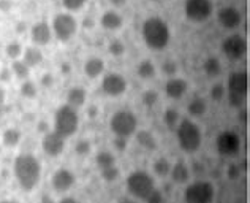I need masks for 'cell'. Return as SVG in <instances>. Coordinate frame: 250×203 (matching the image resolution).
Listing matches in <instances>:
<instances>
[{"mask_svg": "<svg viewBox=\"0 0 250 203\" xmlns=\"http://www.w3.org/2000/svg\"><path fill=\"white\" fill-rule=\"evenodd\" d=\"M247 89H249V78H247L246 71H236V73H233L228 78V90L229 92L246 97Z\"/></svg>", "mask_w": 250, "mask_h": 203, "instance_id": "cell-17", "label": "cell"}, {"mask_svg": "<svg viewBox=\"0 0 250 203\" xmlns=\"http://www.w3.org/2000/svg\"><path fill=\"white\" fill-rule=\"evenodd\" d=\"M84 27L85 29H92V27H94V21H92V19H85V21H84Z\"/></svg>", "mask_w": 250, "mask_h": 203, "instance_id": "cell-57", "label": "cell"}, {"mask_svg": "<svg viewBox=\"0 0 250 203\" xmlns=\"http://www.w3.org/2000/svg\"><path fill=\"white\" fill-rule=\"evenodd\" d=\"M188 114L192 117H201L203 114L206 113L208 110V105H206V100L201 99V97H196V99H193L192 102L188 103Z\"/></svg>", "mask_w": 250, "mask_h": 203, "instance_id": "cell-25", "label": "cell"}, {"mask_svg": "<svg viewBox=\"0 0 250 203\" xmlns=\"http://www.w3.org/2000/svg\"><path fill=\"white\" fill-rule=\"evenodd\" d=\"M143 38L149 48L152 49H163L169 43L171 32L168 24L162 18H147L143 24Z\"/></svg>", "mask_w": 250, "mask_h": 203, "instance_id": "cell-2", "label": "cell"}, {"mask_svg": "<svg viewBox=\"0 0 250 203\" xmlns=\"http://www.w3.org/2000/svg\"><path fill=\"white\" fill-rule=\"evenodd\" d=\"M146 203H165V197H163V192L159 191V189H154V191L147 195Z\"/></svg>", "mask_w": 250, "mask_h": 203, "instance_id": "cell-42", "label": "cell"}, {"mask_svg": "<svg viewBox=\"0 0 250 203\" xmlns=\"http://www.w3.org/2000/svg\"><path fill=\"white\" fill-rule=\"evenodd\" d=\"M128 145V138H124V136H116L114 138V148L117 151H124Z\"/></svg>", "mask_w": 250, "mask_h": 203, "instance_id": "cell-45", "label": "cell"}, {"mask_svg": "<svg viewBox=\"0 0 250 203\" xmlns=\"http://www.w3.org/2000/svg\"><path fill=\"white\" fill-rule=\"evenodd\" d=\"M187 89V81L182 80V78H169L165 84V92L169 99H182Z\"/></svg>", "mask_w": 250, "mask_h": 203, "instance_id": "cell-18", "label": "cell"}, {"mask_svg": "<svg viewBox=\"0 0 250 203\" xmlns=\"http://www.w3.org/2000/svg\"><path fill=\"white\" fill-rule=\"evenodd\" d=\"M30 37H32V42H34L35 45H38V46H44V45H48L52 38L51 25L46 21L37 23L34 27H32Z\"/></svg>", "mask_w": 250, "mask_h": 203, "instance_id": "cell-15", "label": "cell"}, {"mask_svg": "<svg viewBox=\"0 0 250 203\" xmlns=\"http://www.w3.org/2000/svg\"><path fill=\"white\" fill-rule=\"evenodd\" d=\"M163 122L167 124V127L169 129H176L177 124H179V111L174 108H168L163 114Z\"/></svg>", "mask_w": 250, "mask_h": 203, "instance_id": "cell-32", "label": "cell"}, {"mask_svg": "<svg viewBox=\"0 0 250 203\" xmlns=\"http://www.w3.org/2000/svg\"><path fill=\"white\" fill-rule=\"evenodd\" d=\"M223 95H225V88H223L222 84H214L212 89H210V97H212V100L219 102L223 99Z\"/></svg>", "mask_w": 250, "mask_h": 203, "instance_id": "cell-43", "label": "cell"}, {"mask_svg": "<svg viewBox=\"0 0 250 203\" xmlns=\"http://www.w3.org/2000/svg\"><path fill=\"white\" fill-rule=\"evenodd\" d=\"M203 70H205V73L209 76V78H215L220 75L222 71V65H220V61L217 57H208L205 64H203Z\"/></svg>", "mask_w": 250, "mask_h": 203, "instance_id": "cell-27", "label": "cell"}, {"mask_svg": "<svg viewBox=\"0 0 250 203\" xmlns=\"http://www.w3.org/2000/svg\"><path fill=\"white\" fill-rule=\"evenodd\" d=\"M117 203H140L135 197H128V195H124V197H121L119 200H117Z\"/></svg>", "mask_w": 250, "mask_h": 203, "instance_id": "cell-48", "label": "cell"}, {"mask_svg": "<svg viewBox=\"0 0 250 203\" xmlns=\"http://www.w3.org/2000/svg\"><path fill=\"white\" fill-rule=\"evenodd\" d=\"M37 86L34 81L30 80H25L22 84H21V94L22 97H25V99H35L37 97Z\"/></svg>", "mask_w": 250, "mask_h": 203, "instance_id": "cell-34", "label": "cell"}, {"mask_svg": "<svg viewBox=\"0 0 250 203\" xmlns=\"http://www.w3.org/2000/svg\"><path fill=\"white\" fill-rule=\"evenodd\" d=\"M244 100H246L244 95L233 94V92L228 94V103L231 105V107H234V108H242V105H244Z\"/></svg>", "mask_w": 250, "mask_h": 203, "instance_id": "cell-41", "label": "cell"}, {"mask_svg": "<svg viewBox=\"0 0 250 203\" xmlns=\"http://www.w3.org/2000/svg\"><path fill=\"white\" fill-rule=\"evenodd\" d=\"M75 184V175L73 172H70L68 168H59L54 172L51 178V186L56 192L63 194L68 192Z\"/></svg>", "mask_w": 250, "mask_h": 203, "instance_id": "cell-14", "label": "cell"}, {"mask_svg": "<svg viewBox=\"0 0 250 203\" xmlns=\"http://www.w3.org/2000/svg\"><path fill=\"white\" fill-rule=\"evenodd\" d=\"M100 176H102L103 181L114 182V181L119 180L121 172H119V168H117L116 165H113V167H108V168H102L100 170Z\"/></svg>", "mask_w": 250, "mask_h": 203, "instance_id": "cell-33", "label": "cell"}, {"mask_svg": "<svg viewBox=\"0 0 250 203\" xmlns=\"http://www.w3.org/2000/svg\"><path fill=\"white\" fill-rule=\"evenodd\" d=\"M239 121H241L242 124H247V110H246V108H242V110L239 111Z\"/></svg>", "mask_w": 250, "mask_h": 203, "instance_id": "cell-52", "label": "cell"}, {"mask_svg": "<svg viewBox=\"0 0 250 203\" xmlns=\"http://www.w3.org/2000/svg\"><path fill=\"white\" fill-rule=\"evenodd\" d=\"M136 73L140 78H143V80H150V78L155 76V65L150 62L149 59L141 61L136 67Z\"/></svg>", "mask_w": 250, "mask_h": 203, "instance_id": "cell-28", "label": "cell"}, {"mask_svg": "<svg viewBox=\"0 0 250 203\" xmlns=\"http://www.w3.org/2000/svg\"><path fill=\"white\" fill-rule=\"evenodd\" d=\"M162 71L167 76L174 78L176 73H177V64L174 61H165V62H163V65H162Z\"/></svg>", "mask_w": 250, "mask_h": 203, "instance_id": "cell-40", "label": "cell"}, {"mask_svg": "<svg viewBox=\"0 0 250 203\" xmlns=\"http://www.w3.org/2000/svg\"><path fill=\"white\" fill-rule=\"evenodd\" d=\"M3 145L8 148H15L19 145V140H21V134L16 129H6L3 132Z\"/></svg>", "mask_w": 250, "mask_h": 203, "instance_id": "cell-30", "label": "cell"}, {"mask_svg": "<svg viewBox=\"0 0 250 203\" xmlns=\"http://www.w3.org/2000/svg\"><path fill=\"white\" fill-rule=\"evenodd\" d=\"M109 127L113 130V134L116 136H124V138H128L135 132L138 127V119L136 116L128 110H119L116 111L109 121Z\"/></svg>", "mask_w": 250, "mask_h": 203, "instance_id": "cell-6", "label": "cell"}, {"mask_svg": "<svg viewBox=\"0 0 250 203\" xmlns=\"http://www.w3.org/2000/svg\"><path fill=\"white\" fill-rule=\"evenodd\" d=\"M42 83H43V86H51L52 83H54V80H52V76L49 73H46L43 78H42Z\"/></svg>", "mask_w": 250, "mask_h": 203, "instance_id": "cell-50", "label": "cell"}, {"mask_svg": "<svg viewBox=\"0 0 250 203\" xmlns=\"http://www.w3.org/2000/svg\"><path fill=\"white\" fill-rule=\"evenodd\" d=\"M217 16H219V23L225 29H236L238 25H241V21H242L239 10L233 8V6H225V8H222Z\"/></svg>", "mask_w": 250, "mask_h": 203, "instance_id": "cell-16", "label": "cell"}, {"mask_svg": "<svg viewBox=\"0 0 250 203\" xmlns=\"http://www.w3.org/2000/svg\"><path fill=\"white\" fill-rule=\"evenodd\" d=\"M0 203H19V202H16V200H2Z\"/></svg>", "mask_w": 250, "mask_h": 203, "instance_id": "cell-59", "label": "cell"}, {"mask_svg": "<svg viewBox=\"0 0 250 203\" xmlns=\"http://www.w3.org/2000/svg\"><path fill=\"white\" fill-rule=\"evenodd\" d=\"M212 2L210 0H186L184 3V11L186 16L192 21H205L210 15H212Z\"/></svg>", "mask_w": 250, "mask_h": 203, "instance_id": "cell-9", "label": "cell"}, {"mask_svg": "<svg viewBox=\"0 0 250 203\" xmlns=\"http://www.w3.org/2000/svg\"><path fill=\"white\" fill-rule=\"evenodd\" d=\"M11 6H13L11 0H0V10H2V11L8 13L11 10Z\"/></svg>", "mask_w": 250, "mask_h": 203, "instance_id": "cell-46", "label": "cell"}, {"mask_svg": "<svg viewBox=\"0 0 250 203\" xmlns=\"http://www.w3.org/2000/svg\"><path fill=\"white\" fill-rule=\"evenodd\" d=\"M97 113H98V108L95 107V105H92V107L87 110V116L90 117V119H95V117H97Z\"/></svg>", "mask_w": 250, "mask_h": 203, "instance_id": "cell-51", "label": "cell"}, {"mask_svg": "<svg viewBox=\"0 0 250 203\" xmlns=\"http://www.w3.org/2000/svg\"><path fill=\"white\" fill-rule=\"evenodd\" d=\"M38 132H46L48 134L49 132V126H48V122L46 121H42V122H38Z\"/></svg>", "mask_w": 250, "mask_h": 203, "instance_id": "cell-49", "label": "cell"}, {"mask_svg": "<svg viewBox=\"0 0 250 203\" xmlns=\"http://www.w3.org/2000/svg\"><path fill=\"white\" fill-rule=\"evenodd\" d=\"M227 176H228V180H231V181L238 180L241 176V167L236 165V163H231L227 170Z\"/></svg>", "mask_w": 250, "mask_h": 203, "instance_id": "cell-44", "label": "cell"}, {"mask_svg": "<svg viewBox=\"0 0 250 203\" xmlns=\"http://www.w3.org/2000/svg\"><path fill=\"white\" fill-rule=\"evenodd\" d=\"M154 172H155V175H159V176H168L169 172H171L169 160L165 159V157H160V159H157L154 162Z\"/></svg>", "mask_w": 250, "mask_h": 203, "instance_id": "cell-31", "label": "cell"}, {"mask_svg": "<svg viewBox=\"0 0 250 203\" xmlns=\"http://www.w3.org/2000/svg\"><path fill=\"white\" fill-rule=\"evenodd\" d=\"M22 61L27 64L29 67H37V65L43 61V54H42V51L37 48H27L22 52Z\"/></svg>", "mask_w": 250, "mask_h": 203, "instance_id": "cell-26", "label": "cell"}, {"mask_svg": "<svg viewBox=\"0 0 250 203\" xmlns=\"http://www.w3.org/2000/svg\"><path fill=\"white\" fill-rule=\"evenodd\" d=\"M215 195V189L209 181H195L188 184L184 199L186 203H212Z\"/></svg>", "mask_w": 250, "mask_h": 203, "instance_id": "cell-7", "label": "cell"}, {"mask_svg": "<svg viewBox=\"0 0 250 203\" xmlns=\"http://www.w3.org/2000/svg\"><path fill=\"white\" fill-rule=\"evenodd\" d=\"M65 141L67 138L62 136L61 134H57L56 130H49L48 134L44 135L43 138V151L48 154V156H52V157H57L63 153L65 149Z\"/></svg>", "mask_w": 250, "mask_h": 203, "instance_id": "cell-13", "label": "cell"}, {"mask_svg": "<svg viewBox=\"0 0 250 203\" xmlns=\"http://www.w3.org/2000/svg\"><path fill=\"white\" fill-rule=\"evenodd\" d=\"M13 173H15L19 186L22 191L30 192L37 187L42 178V165L35 156L32 154H19L13 163Z\"/></svg>", "mask_w": 250, "mask_h": 203, "instance_id": "cell-1", "label": "cell"}, {"mask_svg": "<svg viewBox=\"0 0 250 203\" xmlns=\"http://www.w3.org/2000/svg\"><path fill=\"white\" fill-rule=\"evenodd\" d=\"M85 99H87V92H85V89L81 88V86H75L70 89V92L67 95V105L73 108H80L85 103Z\"/></svg>", "mask_w": 250, "mask_h": 203, "instance_id": "cell-22", "label": "cell"}, {"mask_svg": "<svg viewBox=\"0 0 250 203\" xmlns=\"http://www.w3.org/2000/svg\"><path fill=\"white\" fill-rule=\"evenodd\" d=\"M152 2H160V0H152Z\"/></svg>", "mask_w": 250, "mask_h": 203, "instance_id": "cell-61", "label": "cell"}, {"mask_svg": "<svg viewBox=\"0 0 250 203\" xmlns=\"http://www.w3.org/2000/svg\"><path fill=\"white\" fill-rule=\"evenodd\" d=\"M59 203H80V200H76L75 197H65V199H62Z\"/></svg>", "mask_w": 250, "mask_h": 203, "instance_id": "cell-54", "label": "cell"}, {"mask_svg": "<svg viewBox=\"0 0 250 203\" xmlns=\"http://www.w3.org/2000/svg\"><path fill=\"white\" fill-rule=\"evenodd\" d=\"M10 78H11V70L3 68L2 71H0V81L6 83V81H10Z\"/></svg>", "mask_w": 250, "mask_h": 203, "instance_id": "cell-47", "label": "cell"}, {"mask_svg": "<svg viewBox=\"0 0 250 203\" xmlns=\"http://www.w3.org/2000/svg\"><path fill=\"white\" fill-rule=\"evenodd\" d=\"M155 189V181L144 170H135L127 178V191L136 200H146L147 195Z\"/></svg>", "mask_w": 250, "mask_h": 203, "instance_id": "cell-4", "label": "cell"}, {"mask_svg": "<svg viewBox=\"0 0 250 203\" xmlns=\"http://www.w3.org/2000/svg\"><path fill=\"white\" fill-rule=\"evenodd\" d=\"M11 73L15 75L16 78H19V80L25 81V80H29V76H30V67L24 61L15 59L13 64H11Z\"/></svg>", "mask_w": 250, "mask_h": 203, "instance_id": "cell-24", "label": "cell"}, {"mask_svg": "<svg viewBox=\"0 0 250 203\" xmlns=\"http://www.w3.org/2000/svg\"><path fill=\"white\" fill-rule=\"evenodd\" d=\"M169 175L176 184H186L190 181V168L184 162H177L174 165H171Z\"/></svg>", "mask_w": 250, "mask_h": 203, "instance_id": "cell-20", "label": "cell"}, {"mask_svg": "<svg viewBox=\"0 0 250 203\" xmlns=\"http://www.w3.org/2000/svg\"><path fill=\"white\" fill-rule=\"evenodd\" d=\"M136 141L138 145L141 148L147 149V151H154L157 149V141H155V136L152 132H149V130H140V132L136 134Z\"/></svg>", "mask_w": 250, "mask_h": 203, "instance_id": "cell-23", "label": "cell"}, {"mask_svg": "<svg viewBox=\"0 0 250 203\" xmlns=\"http://www.w3.org/2000/svg\"><path fill=\"white\" fill-rule=\"evenodd\" d=\"M52 30H54V35L57 40L68 42L76 34L78 21L70 13H59V15H56V18L52 19Z\"/></svg>", "mask_w": 250, "mask_h": 203, "instance_id": "cell-8", "label": "cell"}, {"mask_svg": "<svg viewBox=\"0 0 250 203\" xmlns=\"http://www.w3.org/2000/svg\"><path fill=\"white\" fill-rule=\"evenodd\" d=\"M92 151V145L89 140H78L75 145V153L78 156H87Z\"/></svg>", "mask_w": 250, "mask_h": 203, "instance_id": "cell-36", "label": "cell"}, {"mask_svg": "<svg viewBox=\"0 0 250 203\" xmlns=\"http://www.w3.org/2000/svg\"><path fill=\"white\" fill-rule=\"evenodd\" d=\"M127 3V0H111V5L113 6H124Z\"/></svg>", "mask_w": 250, "mask_h": 203, "instance_id": "cell-56", "label": "cell"}, {"mask_svg": "<svg viewBox=\"0 0 250 203\" xmlns=\"http://www.w3.org/2000/svg\"><path fill=\"white\" fill-rule=\"evenodd\" d=\"M104 70V62L102 61L100 57H90L85 61V65H84V71L85 75H87L90 80H95L98 78Z\"/></svg>", "mask_w": 250, "mask_h": 203, "instance_id": "cell-21", "label": "cell"}, {"mask_svg": "<svg viewBox=\"0 0 250 203\" xmlns=\"http://www.w3.org/2000/svg\"><path fill=\"white\" fill-rule=\"evenodd\" d=\"M108 51L111 52L113 56H122L124 52H125V45L121 42V40H113L109 43V46H108Z\"/></svg>", "mask_w": 250, "mask_h": 203, "instance_id": "cell-38", "label": "cell"}, {"mask_svg": "<svg viewBox=\"0 0 250 203\" xmlns=\"http://www.w3.org/2000/svg\"><path fill=\"white\" fill-rule=\"evenodd\" d=\"M5 51H6V56L15 61V59H18L19 56L22 54V46H21V43H19V42H10L8 45H6Z\"/></svg>", "mask_w": 250, "mask_h": 203, "instance_id": "cell-35", "label": "cell"}, {"mask_svg": "<svg viewBox=\"0 0 250 203\" xmlns=\"http://www.w3.org/2000/svg\"><path fill=\"white\" fill-rule=\"evenodd\" d=\"M238 203H241V202H238Z\"/></svg>", "mask_w": 250, "mask_h": 203, "instance_id": "cell-62", "label": "cell"}, {"mask_svg": "<svg viewBox=\"0 0 250 203\" xmlns=\"http://www.w3.org/2000/svg\"><path fill=\"white\" fill-rule=\"evenodd\" d=\"M6 100V92H5V89L0 86V105H3Z\"/></svg>", "mask_w": 250, "mask_h": 203, "instance_id": "cell-55", "label": "cell"}, {"mask_svg": "<svg viewBox=\"0 0 250 203\" xmlns=\"http://www.w3.org/2000/svg\"><path fill=\"white\" fill-rule=\"evenodd\" d=\"M102 89L106 95L119 97L127 90V80L121 73H108L102 80Z\"/></svg>", "mask_w": 250, "mask_h": 203, "instance_id": "cell-12", "label": "cell"}, {"mask_svg": "<svg viewBox=\"0 0 250 203\" xmlns=\"http://www.w3.org/2000/svg\"><path fill=\"white\" fill-rule=\"evenodd\" d=\"M95 162H97V165L100 170L113 167V165H116V156L109 151H100L95 157Z\"/></svg>", "mask_w": 250, "mask_h": 203, "instance_id": "cell-29", "label": "cell"}, {"mask_svg": "<svg viewBox=\"0 0 250 203\" xmlns=\"http://www.w3.org/2000/svg\"><path fill=\"white\" fill-rule=\"evenodd\" d=\"M222 51L229 59H241L247 51V43L242 35H229L222 42Z\"/></svg>", "mask_w": 250, "mask_h": 203, "instance_id": "cell-11", "label": "cell"}, {"mask_svg": "<svg viewBox=\"0 0 250 203\" xmlns=\"http://www.w3.org/2000/svg\"><path fill=\"white\" fill-rule=\"evenodd\" d=\"M40 203H56V202L52 200V197H51V195L44 194V195H42V199H40Z\"/></svg>", "mask_w": 250, "mask_h": 203, "instance_id": "cell-53", "label": "cell"}, {"mask_svg": "<svg viewBox=\"0 0 250 203\" xmlns=\"http://www.w3.org/2000/svg\"><path fill=\"white\" fill-rule=\"evenodd\" d=\"M63 6L70 11H78L81 10L83 6L87 3V0H62Z\"/></svg>", "mask_w": 250, "mask_h": 203, "instance_id": "cell-39", "label": "cell"}, {"mask_svg": "<svg viewBox=\"0 0 250 203\" xmlns=\"http://www.w3.org/2000/svg\"><path fill=\"white\" fill-rule=\"evenodd\" d=\"M176 136L181 149L186 153H195L201 146V130L190 119H182L177 124Z\"/></svg>", "mask_w": 250, "mask_h": 203, "instance_id": "cell-3", "label": "cell"}, {"mask_svg": "<svg viewBox=\"0 0 250 203\" xmlns=\"http://www.w3.org/2000/svg\"><path fill=\"white\" fill-rule=\"evenodd\" d=\"M215 148L222 156H236L241 149V138L234 132L225 130L217 136Z\"/></svg>", "mask_w": 250, "mask_h": 203, "instance_id": "cell-10", "label": "cell"}, {"mask_svg": "<svg viewBox=\"0 0 250 203\" xmlns=\"http://www.w3.org/2000/svg\"><path fill=\"white\" fill-rule=\"evenodd\" d=\"M78 124H80V116H78L76 108L70 107V105H62L56 110L54 114V130L61 134L65 138L75 135L78 130Z\"/></svg>", "mask_w": 250, "mask_h": 203, "instance_id": "cell-5", "label": "cell"}, {"mask_svg": "<svg viewBox=\"0 0 250 203\" xmlns=\"http://www.w3.org/2000/svg\"><path fill=\"white\" fill-rule=\"evenodd\" d=\"M3 113H5V108H3V105H0V117L3 116Z\"/></svg>", "mask_w": 250, "mask_h": 203, "instance_id": "cell-60", "label": "cell"}, {"mask_svg": "<svg viewBox=\"0 0 250 203\" xmlns=\"http://www.w3.org/2000/svg\"><path fill=\"white\" fill-rule=\"evenodd\" d=\"M122 16L114 10H108L103 13V16L100 18V24L103 29L106 30H119L122 27Z\"/></svg>", "mask_w": 250, "mask_h": 203, "instance_id": "cell-19", "label": "cell"}, {"mask_svg": "<svg viewBox=\"0 0 250 203\" xmlns=\"http://www.w3.org/2000/svg\"><path fill=\"white\" fill-rule=\"evenodd\" d=\"M157 100H159V95H157V92H154V90H146V92L141 95V102L144 107H147V108L154 107Z\"/></svg>", "mask_w": 250, "mask_h": 203, "instance_id": "cell-37", "label": "cell"}, {"mask_svg": "<svg viewBox=\"0 0 250 203\" xmlns=\"http://www.w3.org/2000/svg\"><path fill=\"white\" fill-rule=\"evenodd\" d=\"M61 70H62V71H65V73H68V71L71 70L70 64H68V62H63V64H62V67H61Z\"/></svg>", "mask_w": 250, "mask_h": 203, "instance_id": "cell-58", "label": "cell"}]
</instances>
